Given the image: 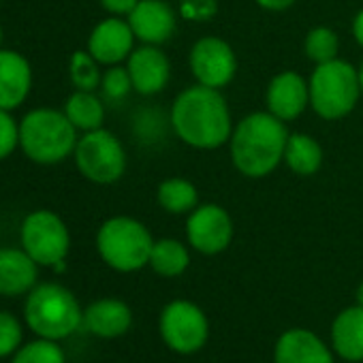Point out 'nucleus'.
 <instances>
[{
    "mask_svg": "<svg viewBox=\"0 0 363 363\" xmlns=\"http://www.w3.org/2000/svg\"><path fill=\"white\" fill-rule=\"evenodd\" d=\"M175 135L191 147L216 150L231 139L233 120L227 99L218 88L191 86L182 90L171 109Z\"/></svg>",
    "mask_w": 363,
    "mask_h": 363,
    "instance_id": "f257e3e1",
    "label": "nucleus"
},
{
    "mask_svg": "<svg viewBox=\"0 0 363 363\" xmlns=\"http://www.w3.org/2000/svg\"><path fill=\"white\" fill-rule=\"evenodd\" d=\"M286 124L269 111H255L233 126L229 150L235 169L246 177H265L284 160Z\"/></svg>",
    "mask_w": 363,
    "mask_h": 363,
    "instance_id": "f03ea898",
    "label": "nucleus"
},
{
    "mask_svg": "<svg viewBox=\"0 0 363 363\" xmlns=\"http://www.w3.org/2000/svg\"><path fill=\"white\" fill-rule=\"evenodd\" d=\"M24 320L39 337L60 342L84 325V310L67 286L58 282H43L28 293Z\"/></svg>",
    "mask_w": 363,
    "mask_h": 363,
    "instance_id": "7ed1b4c3",
    "label": "nucleus"
},
{
    "mask_svg": "<svg viewBox=\"0 0 363 363\" xmlns=\"http://www.w3.org/2000/svg\"><path fill=\"white\" fill-rule=\"evenodd\" d=\"M20 145L35 162L54 164L75 152L77 128L62 111L35 109L20 124Z\"/></svg>",
    "mask_w": 363,
    "mask_h": 363,
    "instance_id": "20e7f679",
    "label": "nucleus"
},
{
    "mask_svg": "<svg viewBox=\"0 0 363 363\" xmlns=\"http://www.w3.org/2000/svg\"><path fill=\"white\" fill-rule=\"evenodd\" d=\"M308 84L310 105L323 120H340L348 116L361 96L359 69L340 58L316 65Z\"/></svg>",
    "mask_w": 363,
    "mask_h": 363,
    "instance_id": "39448f33",
    "label": "nucleus"
},
{
    "mask_svg": "<svg viewBox=\"0 0 363 363\" xmlns=\"http://www.w3.org/2000/svg\"><path fill=\"white\" fill-rule=\"evenodd\" d=\"M96 248L111 269L128 274L150 265L154 240L143 223L130 216H116L101 225Z\"/></svg>",
    "mask_w": 363,
    "mask_h": 363,
    "instance_id": "423d86ee",
    "label": "nucleus"
},
{
    "mask_svg": "<svg viewBox=\"0 0 363 363\" xmlns=\"http://www.w3.org/2000/svg\"><path fill=\"white\" fill-rule=\"evenodd\" d=\"M75 162L84 177L96 184H113L124 175L126 154L120 139L105 130H88L75 145Z\"/></svg>",
    "mask_w": 363,
    "mask_h": 363,
    "instance_id": "0eeeda50",
    "label": "nucleus"
},
{
    "mask_svg": "<svg viewBox=\"0 0 363 363\" xmlns=\"http://www.w3.org/2000/svg\"><path fill=\"white\" fill-rule=\"evenodd\" d=\"M158 327L164 344L179 354L197 352L206 346L210 335V325L203 310L186 299L167 303L160 312Z\"/></svg>",
    "mask_w": 363,
    "mask_h": 363,
    "instance_id": "6e6552de",
    "label": "nucleus"
},
{
    "mask_svg": "<svg viewBox=\"0 0 363 363\" xmlns=\"http://www.w3.org/2000/svg\"><path fill=\"white\" fill-rule=\"evenodd\" d=\"M22 248L39 265L56 267L65 263L69 255L71 235L58 214L39 210L33 212L22 225Z\"/></svg>",
    "mask_w": 363,
    "mask_h": 363,
    "instance_id": "1a4fd4ad",
    "label": "nucleus"
},
{
    "mask_svg": "<svg viewBox=\"0 0 363 363\" xmlns=\"http://www.w3.org/2000/svg\"><path fill=\"white\" fill-rule=\"evenodd\" d=\"M191 71L201 86L225 88L238 73V58L233 48L220 37H201L189 56Z\"/></svg>",
    "mask_w": 363,
    "mask_h": 363,
    "instance_id": "9d476101",
    "label": "nucleus"
},
{
    "mask_svg": "<svg viewBox=\"0 0 363 363\" xmlns=\"http://www.w3.org/2000/svg\"><path fill=\"white\" fill-rule=\"evenodd\" d=\"M186 240L201 255H218L233 240V220L218 203L197 206L186 220Z\"/></svg>",
    "mask_w": 363,
    "mask_h": 363,
    "instance_id": "9b49d317",
    "label": "nucleus"
},
{
    "mask_svg": "<svg viewBox=\"0 0 363 363\" xmlns=\"http://www.w3.org/2000/svg\"><path fill=\"white\" fill-rule=\"evenodd\" d=\"M126 69L133 82V90L143 96L162 92L171 77L169 58L164 56V52L158 50V45H143L139 50H133Z\"/></svg>",
    "mask_w": 363,
    "mask_h": 363,
    "instance_id": "f8f14e48",
    "label": "nucleus"
},
{
    "mask_svg": "<svg viewBox=\"0 0 363 363\" xmlns=\"http://www.w3.org/2000/svg\"><path fill=\"white\" fill-rule=\"evenodd\" d=\"M265 99L269 113L282 122H291L310 105V84L295 71H282L269 82Z\"/></svg>",
    "mask_w": 363,
    "mask_h": 363,
    "instance_id": "ddd939ff",
    "label": "nucleus"
},
{
    "mask_svg": "<svg viewBox=\"0 0 363 363\" xmlns=\"http://www.w3.org/2000/svg\"><path fill=\"white\" fill-rule=\"evenodd\" d=\"M126 22L145 45H162L175 33V13L164 0H139Z\"/></svg>",
    "mask_w": 363,
    "mask_h": 363,
    "instance_id": "4468645a",
    "label": "nucleus"
},
{
    "mask_svg": "<svg viewBox=\"0 0 363 363\" xmlns=\"http://www.w3.org/2000/svg\"><path fill=\"white\" fill-rule=\"evenodd\" d=\"M135 33L128 22L120 18L103 20L88 39V52L99 65H118L130 56Z\"/></svg>",
    "mask_w": 363,
    "mask_h": 363,
    "instance_id": "2eb2a0df",
    "label": "nucleus"
},
{
    "mask_svg": "<svg viewBox=\"0 0 363 363\" xmlns=\"http://www.w3.org/2000/svg\"><path fill=\"white\" fill-rule=\"evenodd\" d=\"M274 363H333V354L314 331L289 329L276 342Z\"/></svg>",
    "mask_w": 363,
    "mask_h": 363,
    "instance_id": "dca6fc26",
    "label": "nucleus"
},
{
    "mask_svg": "<svg viewBox=\"0 0 363 363\" xmlns=\"http://www.w3.org/2000/svg\"><path fill=\"white\" fill-rule=\"evenodd\" d=\"M133 325L130 308L116 297H105L92 301L84 310V327L105 340H113L124 335Z\"/></svg>",
    "mask_w": 363,
    "mask_h": 363,
    "instance_id": "f3484780",
    "label": "nucleus"
},
{
    "mask_svg": "<svg viewBox=\"0 0 363 363\" xmlns=\"http://www.w3.org/2000/svg\"><path fill=\"white\" fill-rule=\"evenodd\" d=\"M33 84V71L28 60L18 52L0 50V109L20 107Z\"/></svg>",
    "mask_w": 363,
    "mask_h": 363,
    "instance_id": "a211bd4d",
    "label": "nucleus"
},
{
    "mask_svg": "<svg viewBox=\"0 0 363 363\" xmlns=\"http://www.w3.org/2000/svg\"><path fill=\"white\" fill-rule=\"evenodd\" d=\"M37 261L22 248L0 250V295L18 297L37 286Z\"/></svg>",
    "mask_w": 363,
    "mask_h": 363,
    "instance_id": "6ab92c4d",
    "label": "nucleus"
},
{
    "mask_svg": "<svg viewBox=\"0 0 363 363\" xmlns=\"http://www.w3.org/2000/svg\"><path fill=\"white\" fill-rule=\"evenodd\" d=\"M333 350L346 361H363V306L342 310L331 325Z\"/></svg>",
    "mask_w": 363,
    "mask_h": 363,
    "instance_id": "aec40b11",
    "label": "nucleus"
},
{
    "mask_svg": "<svg viewBox=\"0 0 363 363\" xmlns=\"http://www.w3.org/2000/svg\"><path fill=\"white\" fill-rule=\"evenodd\" d=\"M284 162L293 173L301 177L314 175L323 164V147L314 137L306 133H293L286 139Z\"/></svg>",
    "mask_w": 363,
    "mask_h": 363,
    "instance_id": "412c9836",
    "label": "nucleus"
},
{
    "mask_svg": "<svg viewBox=\"0 0 363 363\" xmlns=\"http://www.w3.org/2000/svg\"><path fill=\"white\" fill-rule=\"evenodd\" d=\"M191 265V255L189 248L171 238L154 242L152 255H150V267L162 276V278H175L184 274L186 267Z\"/></svg>",
    "mask_w": 363,
    "mask_h": 363,
    "instance_id": "4be33fe9",
    "label": "nucleus"
},
{
    "mask_svg": "<svg viewBox=\"0 0 363 363\" xmlns=\"http://www.w3.org/2000/svg\"><path fill=\"white\" fill-rule=\"evenodd\" d=\"M158 203L169 214H191L199 206V193L193 182L184 177H169L158 186Z\"/></svg>",
    "mask_w": 363,
    "mask_h": 363,
    "instance_id": "5701e85b",
    "label": "nucleus"
},
{
    "mask_svg": "<svg viewBox=\"0 0 363 363\" xmlns=\"http://www.w3.org/2000/svg\"><path fill=\"white\" fill-rule=\"evenodd\" d=\"M65 113L73 122V126L79 130L88 133V130L103 128V120H105L103 103L88 90L73 92L65 105Z\"/></svg>",
    "mask_w": 363,
    "mask_h": 363,
    "instance_id": "b1692460",
    "label": "nucleus"
},
{
    "mask_svg": "<svg viewBox=\"0 0 363 363\" xmlns=\"http://www.w3.org/2000/svg\"><path fill=\"white\" fill-rule=\"evenodd\" d=\"M303 52H306V56H308L312 62H316V65L335 60V58H337V52H340V39H337V35H335L331 28H327V26H316V28H312V30L306 35Z\"/></svg>",
    "mask_w": 363,
    "mask_h": 363,
    "instance_id": "393cba45",
    "label": "nucleus"
},
{
    "mask_svg": "<svg viewBox=\"0 0 363 363\" xmlns=\"http://www.w3.org/2000/svg\"><path fill=\"white\" fill-rule=\"evenodd\" d=\"M11 363H67V357L56 340L39 337L20 346L13 352Z\"/></svg>",
    "mask_w": 363,
    "mask_h": 363,
    "instance_id": "a878e982",
    "label": "nucleus"
},
{
    "mask_svg": "<svg viewBox=\"0 0 363 363\" xmlns=\"http://www.w3.org/2000/svg\"><path fill=\"white\" fill-rule=\"evenodd\" d=\"M71 79H73L77 90L92 92L94 88H99L103 77H101V71H99V62L92 58L90 52H75L73 54V58H71Z\"/></svg>",
    "mask_w": 363,
    "mask_h": 363,
    "instance_id": "bb28decb",
    "label": "nucleus"
},
{
    "mask_svg": "<svg viewBox=\"0 0 363 363\" xmlns=\"http://www.w3.org/2000/svg\"><path fill=\"white\" fill-rule=\"evenodd\" d=\"M22 325L20 320L9 314V312H0V359L13 357V352L22 346Z\"/></svg>",
    "mask_w": 363,
    "mask_h": 363,
    "instance_id": "cd10ccee",
    "label": "nucleus"
},
{
    "mask_svg": "<svg viewBox=\"0 0 363 363\" xmlns=\"http://www.w3.org/2000/svg\"><path fill=\"white\" fill-rule=\"evenodd\" d=\"M103 92L109 99H124L130 90H133V82L128 75V69H122L118 65H113L105 75H103Z\"/></svg>",
    "mask_w": 363,
    "mask_h": 363,
    "instance_id": "c85d7f7f",
    "label": "nucleus"
},
{
    "mask_svg": "<svg viewBox=\"0 0 363 363\" xmlns=\"http://www.w3.org/2000/svg\"><path fill=\"white\" fill-rule=\"evenodd\" d=\"M18 143H20V128L16 126V120L7 113V109H0V160L7 158Z\"/></svg>",
    "mask_w": 363,
    "mask_h": 363,
    "instance_id": "c756f323",
    "label": "nucleus"
},
{
    "mask_svg": "<svg viewBox=\"0 0 363 363\" xmlns=\"http://www.w3.org/2000/svg\"><path fill=\"white\" fill-rule=\"evenodd\" d=\"M139 0H101L103 9H107L111 16H128Z\"/></svg>",
    "mask_w": 363,
    "mask_h": 363,
    "instance_id": "7c9ffc66",
    "label": "nucleus"
},
{
    "mask_svg": "<svg viewBox=\"0 0 363 363\" xmlns=\"http://www.w3.org/2000/svg\"><path fill=\"white\" fill-rule=\"evenodd\" d=\"M255 3L267 11H284V9L293 7L297 0H255Z\"/></svg>",
    "mask_w": 363,
    "mask_h": 363,
    "instance_id": "2f4dec72",
    "label": "nucleus"
},
{
    "mask_svg": "<svg viewBox=\"0 0 363 363\" xmlns=\"http://www.w3.org/2000/svg\"><path fill=\"white\" fill-rule=\"evenodd\" d=\"M352 37H354V41L363 48V9L354 16V20H352Z\"/></svg>",
    "mask_w": 363,
    "mask_h": 363,
    "instance_id": "473e14b6",
    "label": "nucleus"
},
{
    "mask_svg": "<svg viewBox=\"0 0 363 363\" xmlns=\"http://www.w3.org/2000/svg\"><path fill=\"white\" fill-rule=\"evenodd\" d=\"M357 303L363 306V280H361V284H359V289H357Z\"/></svg>",
    "mask_w": 363,
    "mask_h": 363,
    "instance_id": "72a5a7b5",
    "label": "nucleus"
},
{
    "mask_svg": "<svg viewBox=\"0 0 363 363\" xmlns=\"http://www.w3.org/2000/svg\"><path fill=\"white\" fill-rule=\"evenodd\" d=\"M359 82H361V94H363V62L359 67Z\"/></svg>",
    "mask_w": 363,
    "mask_h": 363,
    "instance_id": "f704fd0d",
    "label": "nucleus"
},
{
    "mask_svg": "<svg viewBox=\"0 0 363 363\" xmlns=\"http://www.w3.org/2000/svg\"><path fill=\"white\" fill-rule=\"evenodd\" d=\"M0 41H3V30H0Z\"/></svg>",
    "mask_w": 363,
    "mask_h": 363,
    "instance_id": "c9c22d12",
    "label": "nucleus"
}]
</instances>
